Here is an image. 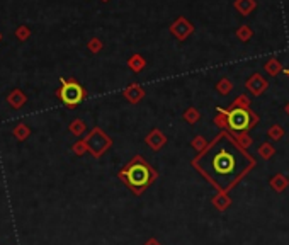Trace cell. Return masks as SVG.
Segmentation results:
<instances>
[{
    "label": "cell",
    "instance_id": "obj_1",
    "mask_svg": "<svg viewBox=\"0 0 289 245\" xmlns=\"http://www.w3.org/2000/svg\"><path fill=\"white\" fill-rule=\"evenodd\" d=\"M202 169L216 180L223 184V180H235L238 174L245 169V157L233 143L221 138L211 147V152L202 158Z\"/></svg>",
    "mask_w": 289,
    "mask_h": 245
},
{
    "label": "cell",
    "instance_id": "obj_3",
    "mask_svg": "<svg viewBox=\"0 0 289 245\" xmlns=\"http://www.w3.org/2000/svg\"><path fill=\"white\" fill-rule=\"evenodd\" d=\"M60 97L67 106H77L84 99V89L77 82H65L60 90Z\"/></svg>",
    "mask_w": 289,
    "mask_h": 245
},
{
    "label": "cell",
    "instance_id": "obj_4",
    "mask_svg": "<svg viewBox=\"0 0 289 245\" xmlns=\"http://www.w3.org/2000/svg\"><path fill=\"white\" fill-rule=\"evenodd\" d=\"M226 123L233 131H245L250 126V114L245 109H233L226 112Z\"/></svg>",
    "mask_w": 289,
    "mask_h": 245
},
{
    "label": "cell",
    "instance_id": "obj_5",
    "mask_svg": "<svg viewBox=\"0 0 289 245\" xmlns=\"http://www.w3.org/2000/svg\"><path fill=\"white\" fill-rule=\"evenodd\" d=\"M286 73H288V75H289V70H286Z\"/></svg>",
    "mask_w": 289,
    "mask_h": 245
},
{
    "label": "cell",
    "instance_id": "obj_2",
    "mask_svg": "<svg viewBox=\"0 0 289 245\" xmlns=\"http://www.w3.org/2000/svg\"><path fill=\"white\" fill-rule=\"evenodd\" d=\"M123 177H126L128 184L134 189H143V187L148 186V182L153 179L150 169L141 162H134L131 163L126 169V172L123 174Z\"/></svg>",
    "mask_w": 289,
    "mask_h": 245
}]
</instances>
